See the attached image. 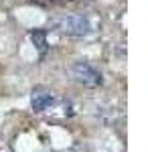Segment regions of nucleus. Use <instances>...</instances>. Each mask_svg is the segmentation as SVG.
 Instances as JSON below:
<instances>
[{
    "instance_id": "1",
    "label": "nucleus",
    "mask_w": 148,
    "mask_h": 152,
    "mask_svg": "<svg viewBox=\"0 0 148 152\" xmlns=\"http://www.w3.org/2000/svg\"><path fill=\"white\" fill-rule=\"evenodd\" d=\"M55 28L63 35L69 37H85L93 31L89 18L87 16H81V14H71V16H63L55 23Z\"/></svg>"
},
{
    "instance_id": "2",
    "label": "nucleus",
    "mask_w": 148,
    "mask_h": 152,
    "mask_svg": "<svg viewBox=\"0 0 148 152\" xmlns=\"http://www.w3.org/2000/svg\"><path fill=\"white\" fill-rule=\"evenodd\" d=\"M73 77H75L81 85H85V87H100L103 83L102 73L95 69L93 65L85 63V61H77V63L73 65Z\"/></svg>"
},
{
    "instance_id": "3",
    "label": "nucleus",
    "mask_w": 148,
    "mask_h": 152,
    "mask_svg": "<svg viewBox=\"0 0 148 152\" xmlns=\"http://www.w3.org/2000/svg\"><path fill=\"white\" fill-rule=\"evenodd\" d=\"M53 94L51 91H45V89H34L33 91V97H31V105H33L34 112H45L51 107L53 104Z\"/></svg>"
},
{
    "instance_id": "4",
    "label": "nucleus",
    "mask_w": 148,
    "mask_h": 152,
    "mask_svg": "<svg viewBox=\"0 0 148 152\" xmlns=\"http://www.w3.org/2000/svg\"><path fill=\"white\" fill-rule=\"evenodd\" d=\"M31 41L34 43V47L39 49V53L47 51V33L45 31H33L31 33Z\"/></svg>"
},
{
    "instance_id": "5",
    "label": "nucleus",
    "mask_w": 148,
    "mask_h": 152,
    "mask_svg": "<svg viewBox=\"0 0 148 152\" xmlns=\"http://www.w3.org/2000/svg\"><path fill=\"white\" fill-rule=\"evenodd\" d=\"M37 4H57V2H63V0H34Z\"/></svg>"
}]
</instances>
